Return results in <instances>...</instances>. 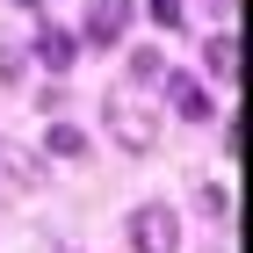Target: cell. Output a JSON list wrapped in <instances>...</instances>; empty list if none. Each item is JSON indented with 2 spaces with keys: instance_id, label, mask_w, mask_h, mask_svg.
<instances>
[{
  "instance_id": "6da1fadb",
  "label": "cell",
  "mask_w": 253,
  "mask_h": 253,
  "mask_svg": "<svg viewBox=\"0 0 253 253\" xmlns=\"http://www.w3.org/2000/svg\"><path fill=\"white\" fill-rule=\"evenodd\" d=\"M130 246L137 253H174L181 246V224L167 203H145V210H130Z\"/></svg>"
},
{
  "instance_id": "7a4b0ae2",
  "label": "cell",
  "mask_w": 253,
  "mask_h": 253,
  "mask_svg": "<svg viewBox=\"0 0 253 253\" xmlns=\"http://www.w3.org/2000/svg\"><path fill=\"white\" fill-rule=\"evenodd\" d=\"M109 130H116V145H123V152H145V145H152V123L137 116V101L123 94V87L109 94Z\"/></svg>"
},
{
  "instance_id": "3957f363",
  "label": "cell",
  "mask_w": 253,
  "mask_h": 253,
  "mask_svg": "<svg viewBox=\"0 0 253 253\" xmlns=\"http://www.w3.org/2000/svg\"><path fill=\"white\" fill-rule=\"evenodd\" d=\"M130 29V0H94L87 7V43H116Z\"/></svg>"
},
{
  "instance_id": "277c9868",
  "label": "cell",
  "mask_w": 253,
  "mask_h": 253,
  "mask_svg": "<svg viewBox=\"0 0 253 253\" xmlns=\"http://www.w3.org/2000/svg\"><path fill=\"white\" fill-rule=\"evenodd\" d=\"M167 94H174V109H181L188 123H210V116H217V109H210V94H203V80H188V73H181V80H167Z\"/></svg>"
},
{
  "instance_id": "5b68a950",
  "label": "cell",
  "mask_w": 253,
  "mask_h": 253,
  "mask_svg": "<svg viewBox=\"0 0 253 253\" xmlns=\"http://www.w3.org/2000/svg\"><path fill=\"white\" fill-rule=\"evenodd\" d=\"M37 58H43V65H51V73H65V65H73V58H80V43H73V37H65V29H37Z\"/></svg>"
},
{
  "instance_id": "8992f818",
  "label": "cell",
  "mask_w": 253,
  "mask_h": 253,
  "mask_svg": "<svg viewBox=\"0 0 253 253\" xmlns=\"http://www.w3.org/2000/svg\"><path fill=\"white\" fill-rule=\"evenodd\" d=\"M43 145H51L58 159H80V152H87V130H80V123H51V130H43Z\"/></svg>"
},
{
  "instance_id": "52a82bcc",
  "label": "cell",
  "mask_w": 253,
  "mask_h": 253,
  "mask_svg": "<svg viewBox=\"0 0 253 253\" xmlns=\"http://www.w3.org/2000/svg\"><path fill=\"white\" fill-rule=\"evenodd\" d=\"M203 65H210L217 80H232V65H239V43H232V37H217L210 51H203Z\"/></svg>"
},
{
  "instance_id": "ba28073f",
  "label": "cell",
  "mask_w": 253,
  "mask_h": 253,
  "mask_svg": "<svg viewBox=\"0 0 253 253\" xmlns=\"http://www.w3.org/2000/svg\"><path fill=\"white\" fill-rule=\"evenodd\" d=\"M152 22L159 29H181V0H152Z\"/></svg>"
},
{
  "instance_id": "9c48e42d",
  "label": "cell",
  "mask_w": 253,
  "mask_h": 253,
  "mask_svg": "<svg viewBox=\"0 0 253 253\" xmlns=\"http://www.w3.org/2000/svg\"><path fill=\"white\" fill-rule=\"evenodd\" d=\"M15 7H29V15H37V7H43V0H15Z\"/></svg>"
},
{
  "instance_id": "30bf717a",
  "label": "cell",
  "mask_w": 253,
  "mask_h": 253,
  "mask_svg": "<svg viewBox=\"0 0 253 253\" xmlns=\"http://www.w3.org/2000/svg\"><path fill=\"white\" fill-rule=\"evenodd\" d=\"M65 253H73V246H65Z\"/></svg>"
}]
</instances>
